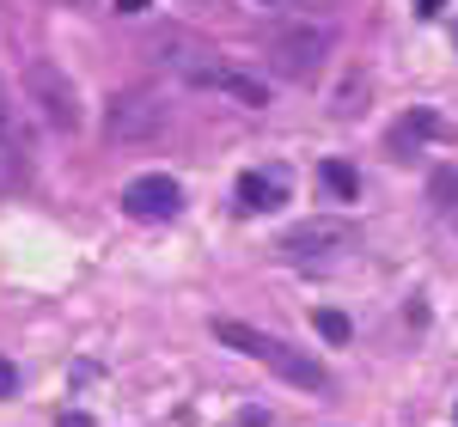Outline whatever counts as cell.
Returning <instances> with one entry per match:
<instances>
[{"label":"cell","instance_id":"cell-8","mask_svg":"<svg viewBox=\"0 0 458 427\" xmlns=\"http://www.w3.org/2000/svg\"><path fill=\"white\" fill-rule=\"evenodd\" d=\"M282 196H287V183L276 178V172H245V178H239V208L245 214H276Z\"/></svg>","mask_w":458,"mask_h":427},{"label":"cell","instance_id":"cell-13","mask_svg":"<svg viewBox=\"0 0 458 427\" xmlns=\"http://www.w3.org/2000/svg\"><path fill=\"white\" fill-rule=\"evenodd\" d=\"M55 427H98V422H92L86 409H68V415H62V422H55Z\"/></svg>","mask_w":458,"mask_h":427},{"label":"cell","instance_id":"cell-6","mask_svg":"<svg viewBox=\"0 0 458 427\" xmlns=\"http://www.w3.org/2000/svg\"><path fill=\"white\" fill-rule=\"evenodd\" d=\"M31 105L55 122V129H73L80 122V92H73V80L62 68H49V62H31Z\"/></svg>","mask_w":458,"mask_h":427},{"label":"cell","instance_id":"cell-1","mask_svg":"<svg viewBox=\"0 0 458 427\" xmlns=\"http://www.w3.org/2000/svg\"><path fill=\"white\" fill-rule=\"evenodd\" d=\"M214 336H220L226 348L250 355L257 366H269L276 379L300 385V391H324V385H330V379H324V366H318L312 355H300V348H287L282 336H263V330H250V323H239V318H214Z\"/></svg>","mask_w":458,"mask_h":427},{"label":"cell","instance_id":"cell-5","mask_svg":"<svg viewBox=\"0 0 458 427\" xmlns=\"http://www.w3.org/2000/svg\"><path fill=\"white\" fill-rule=\"evenodd\" d=\"M177 208H183V189H177V178H165V172H147V178H135L123 189V214H129V220H147V226L177 220Z\"/></svg>","mask_w":458,"mask_h":427},{"label":"cell","instance_id":"cell-11","mask_svg":"<svg viewBox=\"0 0 458 427\" xmlns=\"http://www.w3.org/2000/svg\"><path fill=\"white\" fill-rule=\"evenodd\" d=\"M312 330L324 336V342H349V318H343V312H330V306L312 312Z\"/></svg>","mask_w":458,"mask_h":427},{"label":"cell","instance_id":"cell-7","mask_svg":"<svg viewBox=\"0 0 458 427\" xmlns=\"http://www.w3.org/2000/svg\"><path fill=\"white\" fill-rule=\"evenodd\" d=\"M330 245H354V232L343 220H312V226H293L282 239V256L287 263H306V256H318V250H330Z\"/></svg>","mask_w":458,"mask_h":427},{"label":"cell","instance_id":"cell-3","mask_svg":"<svg viewBox=\"0 0 458 427\" xmlns=\"http://www.w3.org/2000/svg\"><path fill=\"white\" fill-rule=\"evenodd\" d=\"M147 55H153L165 73H177L183 86H214V73H220L214 43H202V37H190V31H177V25L153 37V43H147Z\"/></svg>","mask_w":458,"mask_h":427},{"label":"cell","instance_id":"cell-16","mask_svg":"<svg viewBox=\"0 0 458 427\" xmlns=\"http://www.w3.org/2000/svg\"><path fill=\"white\" fill-rule=\"evenodd\" d=\"M55 6H80V0H55Z\"/></svg>","mask_w":458,"mask_h":427},{"label":"cell","instance_id":"cell-15","mask_svg":"<svg viewBox=\"0 0 458 427\" xmlns=\"http://www.w3.org/2000/svg\"><path fill=\"white\" fill-rule=\"evenodd\" d=\"M116 13L129 19V13H147V0H116Z\"/></svg>","mask_w":458,"mask_h":427},{"label":"cell","instance_id":"cell-9","mask_svg":"<svg viewBox=\"0 0 458 427\" xmlns=\"http://www.w3.org/2000/svg\"><path fill=\"white\" fill-rule=\"evenodd\" d=\"M214 92L239 98L245 110H263V105H269V86H263L257 73H245V68H220V73H214Z\"/></svg>","mask_w":458,"mask_h":427},{"label":"cell","instance_id":"cell-14","mask_svg":"<svg viewBox=\"0 0 458 427\" xmlns=\"http://www.w3.org/2000/svg\"><path fill=\"white\" fill-rule=\"evenodd\" d=\"M416 13H422V19H440V13H446V0H422Z\"/></svg>","mask_w":458,"mask_h":427},{"label":"cell","instance_id":"cell-4","mask_svg":"<svg viewBox=\"0 0 458 427\" xmlns=\"http://www.w3.org/2000/svg\"><path fill=\"white\" fill-rule=\"evenodd\" d=\"M172 129V105H159L153 92H123L105 110V135L110 141H159Z\"/></svg>","mask_w":458,"mask_h":427},{"label":"cell","instance_id":"cell-12","mask_svg":"<svg viewBox=\"0 0 458 427\" xmlns=\"http://www.w3.org/2000/svg\"><path fill=\"white\" fill-rule=\"evenodd\" d=\"M19 391V366H13V360H0V397H13Z\"/></svg>","mask_w":458,"mask_h":427},{"label":"cell","instance_id":"cell-2","mask_svg":"<svg viewBox=\"0 0 458 427\" xmlns=\"http://www.w3.org/2000/svg\"><path fill=\"white\" fill-rule=\"evenodd\" d=\"M324 55H330V37L318 31V25L282 19V25L269 31V68L282 73V80H312V73L324 68Z\"/></svg>","mask_w":458,"mask_h":427},{"label":"cell","instance_id":"cell-10","mask_svg":"<svg viewBox=\"0 0 458 427\" xmlns=\"http://www.w3.org/2000/svg\"><path fill=\"white\" fill-rule=\"evenodd\" d=\"M318 183H324V189H330L336 202H354V196H360V178H354V165H343V159H324Z\"/></svg>","mask_w":458,"mask_h":427}]
</instances>
